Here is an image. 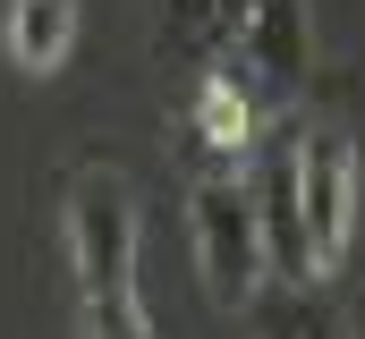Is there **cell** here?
<instances>
[{
  "mask_svg": "<svg viewBox=\"0 0 365 339\" xmlns=\"http://www.w3.org/2000/svg\"><path fill=\"white\" fill-rule=\"evenodd\" d=\"M289 178H297V221H306V246L331 271L349 254V229H357V153L340 127H297L289 145Z\"/></svg>",
  "mask_w": 365,
  "mask_h": 339,
  "instance_id": "3957f363",
  "label": "cell"
},
{
  "mask_svg": "<svg viewBox=\"0 0 365 339\" xmlns=\"http://www.w3.org/2000/svg\"><path fill=\"white\" fill-rule=\"evenodd\" d=\"M0 43L26 77H51L77 51V0H9L0 9Z\"/></svg>",
  "mask_w": 365,
  "mask_h": 339,
  "instance_id": "8992f818",
  "label": "cell"
},
{
  "mask_svg": "<svg viewBox=\"0 0 365 339\" xmlns=\"http://www.w3.org/2000/svg\"><path fill=\"white\" fill-rule=\"evenodd\" d=\"M247 331L255 339H357V323H349V306L331 297V280L314 271V280H280V271H264L255 288H247Z\"/></svg>",
  "mask_w": 365,
  "mask_h": 339,
  "instance_id": "5b68a950",
  "label": "cell"
},
{
  "mask_svg": "<svg viewBox=\"0 0 365 339\" xmlns=\"http://www.w3.org/2000/svg\"><path fill=\"white\" fill-rule=\"evenodd\" d=\"M238 77L255 102H297L314 77V9L306 0H247L238 9Z\"/></svg>",
  "mask_w": 365,
  "mask_h": 339,
  "instance_id": "277c9868",
  "label": "cell"
},
{
  "mask_svg": "<svg viewBox=\"0 0 365 339\" xmlns=\"http://www.w3.org/2000/svg\"><path fill=\"white\" fill-rule=\"evenodd\" d=\"M187 238H195V271L221 306H247V288L264 280V229H255V187L238 170H212L187 187Z\"/></svg>",
  "mask_w": 365,
  "mask_h": 339,
  "instance_id": "7a4b0ae2",
  "label": "cell"
},
{
  "mask_svg": "<svg viewBox=\"0 0 365 339\" xmlns=\"http://www.w3.org/2000/svg\"><path fill=\"white\" fill-rule=\"evenodd\" d=\"M238 9L247 0H162V34H170V51H221L230 34H238Z\"/></svg>",
  "mask_w": 365,
  "mask_h": 339,
  "instance_id": "ba28073f",
  "label": "cell"
},
{
  "mask_svg": "<svg viewBox=\"0 0 365 339\" xmlns=\"http://www.w3.org/2000/svg\"><path fill=\"white\" fill-rule=\"evenodd\" d=\"M86 339H153V314L136 306V288L86 297Z\"/></svg>",
  "mask_w": 365,
  "mask_h": 339,
  "instance_id": "9c48e42d",
  "label": "cell"
},
{
  "mask_svg": "<svg viewBox=\"0 0 365 339\" xmlns=\"http://www.w3.org/2000/svg\"><path fill=\"white\" fill-rule=\"evenodd\" d=\"M255 93H247V77L238 68H204V93H195V136H204V153H247L255 145Z\"/></svg>",
  "mask_w": 365,
  "mask_h": 339,
  "instance_id": "52a82bcc",
  "label": "cell"
},
{
  "mask_svg": "<svg viewBox=\"0 0 365 339\" xmlns=\"http://www.w3.org/2000/svg\"><path fill=\"white\" fill-rule=\"evenodd\" d=\"M68 271H77V288L86 297H110V288H128L136 280V187L119 178L110 162H86L68 178Z\"/></svg>",
  "mask_w": 365,
  "mask_h": 339,
  "instance_id": "6da1fadb",
  "label": "cell"
}]
</instances>
